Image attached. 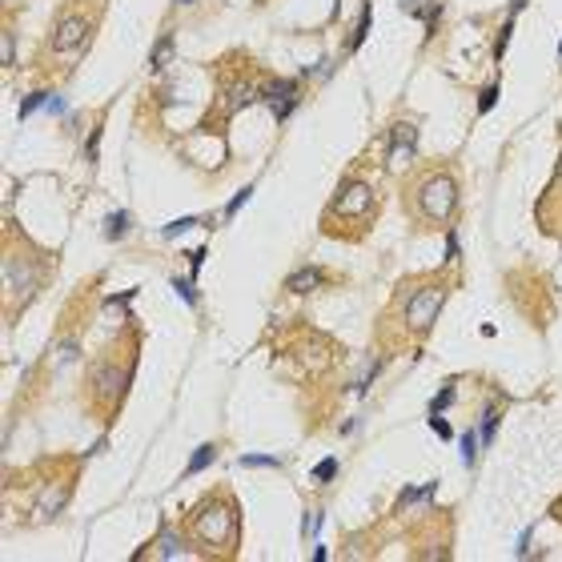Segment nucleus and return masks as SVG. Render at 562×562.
<instances>
[{
	"label": "nucleus",
	"mask_w": 562,
	"mask_h": 562,
	"mask_svg": "<svg viewBox=\"0 0 562 562\" xmlns=\"http://www.w3.org/2000/svg\"><path fill=\"white\" fill-rule=\"evenodd\" d=\"M417 209L426 221H450V213L458 209V185L450 173H430L417 185Z\"/></svg>",
	"instance_id": "obj_1"
},
{
	"label": "nucleus",
	"mask_w": 562,
	"mask_h": 562,
	"mask_svg": "<svg viewBox=\"0 0 562 562\" xmlns=\"http://www.w3.org/2000/svg\"><path fill=\"white\" fill-rule=\"evenodd\" d=\"M193 526H197V538L209 546H229L233 542V534H237V514H233V506H201V510L193 514Z\"/></svg>",
	"instance_id": "obj_2"
},
{
	"label": "nucleus",
	"mask_w": 562,
	"mask_h": 562,
	"mask_svg": "<svg viewBox=\"0 0 562 562\" xmlns=\"http://www.w3.org/2000/svg\"><path fill=\"white\" fill-rule=\"evenodd\" d=\"M446 302V289L442 286H426V289H414L410 293V302H406V325L414 330V334H426L438 318V309Z\"/></svg>",
	"instance_id": "obj_3"
},
{
	"label": "nucleus",
	"mask_w": 562,
	"mask_h": 562,
	"mask_svg": "<svg viewBox=\"0 0 562 562\" xmlns=\"http://www.w3.org/2000/svg\"><path fill=\"white\" fill-rule=\"evenodd\" d=\"M417 153V128L410 121H398L394 133H390V153H385V165L390 169H406Z\"/></svg>",
	"instance_id": "obj_4"
},
{
	"label": "nucleus",
	"mask_w": 562,
	"mask_h": 562,
	"mask_svg": "<svg viewBox=\"0 0 562 562\" xmlns=\"http://www.w3.org/2000/svg\"><path fill=\"white\" fill-rule=\"evenodd\" d=\"M89 40V20L84 16H64L57 32H52V52L57 57H68V52H77L80 45Z\"/></svg>",
	"instance_id": "obj_5"
},
{
	"label": "nucleus",
	"mask_w": 562,
	"mask_h": 562,
	"mask_svg": "<svg viewBox=\"0 0 562 562\" xmlns=\"http://www.w3.org/2000/svg\"><path fill=\"white\" fill-rule=\"evenodd\" d=\"M369 205H374V189H369V185H362V181H350L346 189L337 193L334 213H337V217H366Z\"/></svg>",
	"instance_id": "obj_6"
},
{
	"label": "nucleus",
	"mask_w": 562,
	"mask_h": 562,
	"mask_svg": "<svg viewBox=\"0 0 562 562\" xmlns=\"http://www.w3.org/2000/svg\"><path fill=\"white\" fill-rule=\"evenodd\" d=\"M128 378H133V366H125L121 374H117V369H109V366H101V369H96V378H93V385H96V398L117 401V398H121V390L128 385Z\"/></svg>",
	"instance_id": "obj_7"
},
{
	"label": "nucleus",
	"mask_w": 562,
	"mask_h": 562,
	"mask_svg": "<svg viewBox=\"0 0 562 562\" xmlns=\"http://www.w3.org/2000/svg\"><path fill=\"white\" fill-rule=\"evenodd\" d=\"M4 289H8V293H20V297H29L32 273L24 269V261H16V257H4Z\"/></svg>",
	"instance_id": "obj_8"
},
{
	"label": "nucleus",
	"mask_w": 562,
	"mask_h": 562,
	"mask_svg": "<svg viewBox=\"0 0 562 562\" xmlns=\"http://www.w3.org/2000/svg\"><path fill=\"white\" fill-rule=\"evenodd\" d=\"M321 281H325V273H321L318 265H305V269H297V273H289L286 277V289L289 293H313Z\"/></svg>",
	"instance_id": "obj_9"
},
{
	"label": "nucleus",
	"mask_w": 562,
	"mask_h": 562,
	"mask_svg": "<svg viewBox=\"0 0 562 562\" xmlns=\"http://www.w3.org/2000/svg\"><path fill=\"white\" fill-rule=\"evenodd\" d=\"M64 502H68V482H61V486L45 490V494H40V502H36V514H40V518H57V514L64 510Z\"/></svg>",
	"instance_id": "obj_10"
},
{
	"label": "nucleus",
	"mask_w": 562,
	"mask_h": 562,
	"mask_svg": "<svg viewBox=\"0 0 562 562\" xmlns=\"http://www.w3.org/2000/svg\"><path fill=\"white\" fill-rule=\"evenodd\" d=\"M128 221H133V217H128L125 209L109 213V217H105V237H109V241H121V237L128 233Z\"/></svg>",
	"instance_id": "obj_11"
},
{
	"label": "nucleus",
	"mask_w": 562,
	"mask_h": 562,
	"mask_svg": "<svg viewBox=\"0 0 562 562\" xmlns=\"http://www.w3.org/2000/svg\"><path fill=\"white\" fill-rule=\"evenodd\" d=\"M213 458H217V446H213V442H205V446H197V454H193V458H189V466H185V474H201V470H205V466L213 462Z\"/></svg>",
	"instance_id": "obj_12"
},
{
	"label": "nucleus",
	"mask_w": 562,
	"mask_h": 562,
	"mask_svg": "<svg viewBox=\"0 0 562 562\" xmlns=\"http://www.w3.org/2000/svg\"><path fill=\"white\" fill-rule=\"evenodd\" d=\"M153 554H157V559H181V554H185V546H181V538H173V534L165 530V534L157 538V550H153Z\"/></svg>",
	"instance_id": "obj_13"
},
{
	"label": "nucleus",
	"mask_w": 562,
	"mask_h": 562,
	"mask_svg": "<svg viewBox=\"0 0 562 562\" xmlns=\"http://www.w3.org/2000/svg\"><path fill=\"white\" fill-rule=\"evenodd\" d=\"M369 24H374V8H369V0H366V8H362V20H357V29H353V36H350V52H357V48H362V40H366Z\"/></svg>",
	"instance_id": "obj_14"
},
{
	"label": "nucleus",
	"mask_w": 562,
	"mask_h": 562,
	"mask_svg": "<svg viewBox=\"0 0 562 562\" xmlns=\"http://www.w3.org/2000/svg\"><path fill=\"white\" fill-rule=\"evenodd\" d=\"M169 52H173V36H161L157 45H153V57H149V64H153V73H161V68H165V61H169Z\"/></svg>",
	"instance_id": "obj_15"
},
{
	"label": "nucleus",
	"mask_w": 562,
	"mask_h": 562,
	"mask_svg": "<svg viewBox=\"0 0 562 562\" xmlns=\"http://www.w3.org/2000/svg\"><path fill=\"white\" fill-rule=\"evenodd\" d=\"M434 490H438V482H426V486H417V490H406V494L398 498V506H410V502H422V498H430Z\"/></svg>",
	"instance_id": "obj_16"
},
{
	"label": "nucleus",
	"mask_w": 562,
	"mask_h": 562,
	"mask_svg": "<svg viewBox=\"0 0 562 562\" xmlns=\"http://www.w3.org/2000/svg\"><path fill=\"white\" fill-rule=\"evenodd\" d=\"M0 61H4V68L16 61V40H13V32H8V29L0 32Z\"/></svg>",
	"instance_id": "obj_17"
},
{
	"label": "nucleus",
	"mask_w": 562,
	"mask_h": 562,
	"mask_svg": "<svg viewBox=\"0 0 562 562\" xmlns=\"http://www.w3.org/2000/svg\"><path fill=\"white\" fill-rule=\"evenodd\" d=\"M510 32H514V16H506V24H502V32H498V40H494V61H502V52L510 45Z\"/></svg>",
	"instance_id": "obj_18"
},
{
	"label": "nucleus",
	"mask_w": 562,
	"mask_h": 562,
	"mask_svg": "<svg viewBox=\"0 0 562 562\" xmlns=\"http://www.w3.org/2000/svg\"><path fill=\"white\" fill-rule=\"evenodd\" d=\"M474 458H478V438H474V430L462 434V462L474 466Z\"/></svg>",
	"instance_id": "obj_19"
},
{
	"label": "nucleus",
	"mask_w": 562,
	"mask_h": 562,
	"mask_svg": "<svg viewBox=\"0 0 562 562\" xmlns=\"http://www.w3.org/2000/svg\"><path fill=\"white\" fill-rule=\"evenodd\" d=\"M337 474V458H321L318 466H313V482H330Z\"/></svg>",
	"instance_id": "obj_20"
},
{
	"label": "nucleus",
	"mask_w": 562,
	"mask_h": 562,
	"mask_svg": "<svg viewBox=\"0 0 562 562\" xmlns=\"http://www.w3.org/2000/svg\"><path fill=\"white\" fill-rule=\"evenodd\" d=\"M498 96H502V89H498V84H490V89H482V96H478V112L482 117H486V112L494 109V101Z\"/></svg>",
	"instance_id": "obj_21"
},
{
	"label": "nucleus",
	"mask_w": 562,
	"mask_h": 562,
	"mask_svg": "<svg viewBox=\"0 0 562 562\" xmlns=\"http://www.w3.org/2000/svg\"><path fill=\"white\" fill-rule=\"evenodd\" d=\"M494 426H498V414L494 410H486V414H482V442H486V446L494 442Z\"/></svg>",
	"instance_id": "obj_22"
},
{
	"label": "nucleus",
	"mask_w": 562,
	"mask_h": 562,
	"mask_svg": "<svg viewBox=\"0 0 562 562\" xmlns=\"http://www.w3.org/2000/svg\"><path fill=\"white\" fill-rule=\"evenodd\" d=\"M241 466H273V470H277V458H273V454H245V458H241Z\"/></svg>",
	"instance_id": "obj_23"
},
{
	"label": "nucleus",
	"mask_w": 562,
	"mask_h": 562,
	"mask_svg": "<svg viewBox=\"0 0 562 562\" xmlns=\"http://www.w3.org/2000/svg\"><path fill=\"white\" fill-rule=\"evenodd\" d=\"M450 401H454V385H446V390H442V394H438V398L430 401V414H442Z\"/></svg>",
	"instance_id": "obj_24"
},
{
	"label": "nucleus",
	"mask_w": 562,
	"mask_h": 562,
	"mask_svg": "<svg viewBox=\"0 0 562 562\" xmlns=\"http://www.w3.org/2000/svg\"><path fill=\"white\" fill-rule=\"evenodd\" d=\"M173 289L185 297L189 305H197V289H193V281H181V277H173Z\"/></svg>",
	"instance_id": "obj_25"
},
{
	"label": "nucleus",
	"mask_w": 562,
	"mask_h": 562,
	"mask_svg": "<svg viewBox=\"0 0 562 562\" xmlns=\"http://www.w3.org/2000/svg\"><path fill=\"white\" fill-rule=\"evenodd\" d=\"M249 193H253V185H245V189H241L237 197H233V201H229V205H225V217H233V213H237V209L245 205V201H249Z\"/></svg>",
	"instance_id": "obj_26"
},
{
	"label": "nucleus",
	"mask_w": 562,
	"mask_h": 562,
	"mask_svg": "<svg viewBox=\"0 0 562 562\" xmlns=\"http://www.w3.org/2000/svg\"><path fill=\"white\" fill-rule=\"evenodd\" d=\"M193 225H197V217H181V221L165 225V237H177V233H185V229H193Z\"/></svg>",
	"instance_id": "obj_27"
},
{
	"label": "nucleus",
	"mask_w": 562,
	"mask_h": 562,
	"mask_svg": "<svg viewBox=\"0 0 562 562\" xmlns=\"http://www.w3.org/2000/svg\"><path fill=\"white\" fill-rule=\"evenodd\" d=\"M45 101H48V93H29L24 96V105H20V117H29V112L36 109V105H45Z\"/></svg>",
	"instance_id": "obj_28"
},
{
	"label": "nucleus",
	"mask_w": 562,
	"mask_h": 562,
	"mask_svg": "<svg viewBox=\"0 0 562 562\" xmlns=\"http://www.w3.org/2000/svg\"><path fill=\"white\" fill-rule=\"evenodd\" d=\"M96 145H101V128L89 133V145H84V157H89V161H96Z\"/></svg>",
	"instance_id": "obj_29"
},
{
	"label": "nucleus",
	"mask_w": 562,
	"mask_h": 562,
	"mask_svg": "<svg viewBox=\"0 0 562 562\" xmlns=\"http://www.w3.org/2000/svg\"><path fill=\"white\" fill-rule=\"evenodd\" d=\"M201 261H205V249H193V253H189V273H193V277L201 273Z\"/></svg>",
	"instance_id": "obj_30"
},
{
	"label": "nucleus",
	"mask_w": 562,
	"mask_h": 562,
	"mask_svg": "<svg viewBox=\"0 0 562 562\" xmlns=\"http://www.w3.org/2000/svg\"><path fill=\"white\" fill-rule=\"evenodd\" d=\"M430 426H434V434H438V438H450V426L442 422V414H430Z\"/></svg>",
	"instance_id": "obj_31"
},
{
	"label": "nucleus",
	"mask_w": 562,
	"mask_h": 562,
	"mask_svg": "<svg viewBox=\"0 0 562 562\" xmlns=\"http://www.w3.org/2000/svg\"><path fill=\"white\" fill-rule=\"evenodd\" d=\"M297 109V96H289V101H281V105H277V121H286L289 112Z\"/></svg>",
	"instance_id": "obj_32"
},
{
	"label": "nucleus",
	"mask_w": 562,
	"mask_h": 562,
	"mask_svg": "<svg viewBox=\"0 0 562 562\" xmlns=\"http://www.w3.org/2000/svg\"><path fill=\"white\" fill-rule=\"evenodd\" d=\"M446 261H458V237L454 233L446 237Z\"/></svg>",
	"instance_id": "obj_33"
},
{
	"label": "nucleus",
	"mask_w": 562,
	"mask_h": 562,
	"mask_svg": "<svg viewBox=\"0 0 562 562\" xmlns=\"http://www.w3.org/2000/svg\"><path fill=\"white\" fill-rule=\"evenodd\" d=\"M77 357V341H64L61 346V362H73Z\"/></svg>",
	"instance_id": "obj_34"
},
{
	"label": "nucleus",
	"mask_w": 562,
	"mask_h": 562,
	"mask_svg": "<svg viewBox=\"0 0 562 562\" xmlns=\"http://www.w3.org/2000/svg\"><path fill=\"white\" fill-rule=\"evenodd\" d=\"M522 8H526V0H510V16H518Z\"/></svg>",
	"instance_id": "obj_35"
},
{
	"label": "nucleus",
	"mask_w": 562,
	"mask_h": 562,
	"mask_svg": "<svg viewBox=\"0 0 562 562\" xmlns=\"http://www.w3.org/2000/svg\"><path fill=\"white\" fill-rule=\"evenodd\" d=\"M401 4H406V8H410V13H417V4H422V0H401Z\"/></svg>",
	"instance_id": "obj_36"
},
{
	"label": "nucleus",
	"mask_w": 562,
	"mask_h": 562,
	"mask_svg": "<svg viewBox=\"0 0 562 562\" xmlns=\"http://www.w3.org/2000/svg\"><path fill=\"white\" fill-rule=\"evenodd\" d=\"M559 61H562V45H559Z\"/></svg>",
	"instance_id": "obj_37"
},
{
	"label": "nucleus",
	"mask_w": 562,
	"mask_h": 562,
	"mask_svg": "<svg viewBox=\"0 0 562 562\" xmlns=\"http://www.w3.org/2000/svg\"><path fill=\"white\" fill-rule=\"evenodd\" d=\"M181 4H193V0H181Z\"/></svg>",
	"instance_id": "obj_38"
}]
</instances>
